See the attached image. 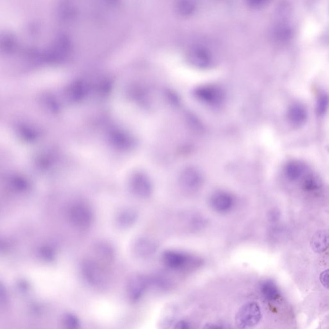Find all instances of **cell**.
I'll return each instance as SVG.
<instances>
[{
  "instance_id": "1",
  "label": "cell",
  "mask_w": 329,
  "mask_h": 329,
  "mask_svg": "<svg viewBox=\"0 0 329 329\" xmlns=\"http://www.w3.org/2000/svg\"><path fill=\"white\" fill-rule=\"evenodd\" d=\"M262 318L261 308L257 303L248 302L242 306L235 316V322L239 328H253Z\"/></svg>"
},
{
  "instance_id": "2",
  "label": "cell",
  "mask_w": 329,
  "mask_h": 329,
  "mask_svg": "<svg viewBox=\"0 0 329 329\" xmlns=\"http://www.w3.org/2000/svg\"><path fill=\"white\" fill-rule=\"evenodd\" d=\"M81 272L86 282L96 287L104 285L108 278L104 268L93 260L87 259L83 262Z\"/></svg>"
},
{
  "instance_id": "3",
  "label": "cell",
  "mask_w": 329,
  "mask_h": 329,
  "mask_svg": "<svg viewBox=\"0 0 329 329\" xmlns=\"http://www.w3.org/2000/svg\"><path fill=\"white\" fill-rule=\"evenodd\" d=\"M69 219L73 226L79 229H86L91 226L93 221L92 212L88 207L77 204L69 210Z\"/></svg>"
},
{
  "instance_id": "4",
  "label": "cell",
  "mask_w": 329,
  "mask_h": 329,
  "mask_svg": "<svg viewBox=\"0 0 329 329\" xmlns=\"http://www.w3.org/2000/svg\"><path fill=\"white\" fill-rule=\"evenodd\" d=\"M188 62L193 66L206 69L212 66L213 58L210 52L202 46H194L187 53Z\"/></svg>"
},
{
  "instance_id": "5",
  "label": "cell",
  "mask_w": 329,
  "mask_h": 329,
  "mask_svg": "<svg viewBox=\"0 0 329 329\" xmlns=\"http://www.w3.org/2000/svg\"><path fill=\"white\" fill-rule=\"evenodd\" d=\"M149 280L142 275H134L127 284V292L130 299L137 301L143 296L149 286Z\"/></svg>"
},
{
  "instance_id": "6",
  "label": "cell",
  "mask_w": 329,
  "mask_h": 329,
  "mask_svg": "<svg viewBox=\"0 0 329 329\" xmlns=\"http://www.w3.org/2000/svg\"><path fill=\"white\" fill-rule=\"evenodd\" d=\"M210 203L211 207L215 212L226 214L234 206V200L228 193L217 192L211 197Z\"/></svg>"
},
{
  "instance_id": "7",
  "label": "cell",
  "mask_w": 329,
  "mask_h": 329,
  "mask_svg": "<svg viewBox=\"0 0 329 329\" xmlns=\"http://www.w3.org/2000/svg\"><path fill=\"white\" fill-rule=\"evenodd\" d=\"M164 265L170 269H183L190 263V258L185 253L176 251H166L162 256Z\"/></svg>"
},
{
  "instance_id": "8",
  "label": "cell",
  "mask_w": 329,
  "mask_h": 329,
  "mask_svg": "<svg viewBox=\"0 0 329 329\" xmlns=\"http://www.w3.org/2000/svg\"><path fill=\"white\" fill-rule=\"evenodd\" d=\"M203 179L200 172L193 168H188L182 172L180 184L182 187L188 191H195L202 186Z\"/></svg>"
},
{
  "instance_id": "9",
  "label": "cell",
  "mask_w": 329,
  "mask_h": 329,
  "mask_svg": "<svg viewBox=\"0 0 329 329\" xmlns=\"http://www.w3.org/2000/svg\"><path fill=\"white\" fill-rule=\"evenodd\" d=\"M157 245L155 242L147 237H140L134 242L133 251L136 256L139 258L151 257L157 250Z\"/></svg>"
},
{
  "instance_id": "10",
  "label": "cell",
  "mask_w": 329,
  "mask_h": 329,
  "mask_svg": "<svg viewBox=\"0 0 329 329\" xmlns=\"http://www.w3.org/2000/svg\"><path fill=\"white\" fill-rule=\"evenodd\" d=\"M196 95L201 100L211 104H218L223 100L224 95L218 87L203 86L197 90Z\"/></svg>"
},
{
  "instance_id": "11",
  "label": "cell",
  "mask_w": 329,
  "mask_h": 329,
  "mask_svg": "<svg viewBox=\"0 0 329 329\" xmlns=\"http://www.w3.org/2000/svg\"><path fill=\"white\" fill-rule=\"evenodd\" d=\"M288 119L294 126H301L308 120V112L303 105L294 103L288 109Z\"/></svg>"
},
{
  "instance_id": "12",
  "label": "cell",
  "mask_w": 329,
  "mask_h": 329,
  "mask_svg": "<svg viewBox=\"0 0 329 329\" xmlns=\"http://www.w3.org/2000/svg\"><path fill=\"white\" fill-rule=\"evenodd\" d=\"M138 213L133 208L123 209L118 213L116 224L120 228L126 229L135 225L138 219Z\"/></svg>"
},
{
  "instance_id": "13",
  "label": "cell",
  "mask_w": 329,
  "mask_h": 329,
  "mask_svg": "<svg viewBox=\"0 0 329 329\" xmlns=\"http://www.w3.org/2000/svg\"><path fill=\"white\" fill-rule=\"evenodd\" d=\"M310 247L316 253L326 251L329 247V231L326 229L317 231L310 241Z\"/></svg>"
},
{
  "instance_id": "14",
  "label": "cell",
  "mask_w": 329,
  "mask_h": 329,
  "mask_svg": "<svg viewBox=\"0 0 329 329\" xmlns=\"http://www.w3.org/2000/svg\"><path fill=\"white\" fill-rule=\"evenodd\" d=\"M293 36V30L289 24L280 23L273 30V37L275 41L280 43H287Z\"/></svg>"
},
{
  "instance_id": "15",
  "label": "cell",
  "mask_w": 329,
  "mask_h": 329,
  "mask_svg": "<svg viewBox=\"0 0 329 329\" xmlns=\"http://www.w3.org/2000/svg\"><path fill=\"white\" fill-rule=\"evenodd\" d=\"M305 170L304 164L299 162L292 161L289 162L285 166L286 177L291 181L298 180L303 176Z\"/></svg>"
},
{
  "instance_id": "16",
  "label": "cell",
  "mask_w": 329,
  "mask_h": 329,
  "mask_svg": "<svg viewBox=\"0 0 329 329\" xmlns=\"http://www.w3.org/2000/svg\"><path fill=\"white\" fill-rule=\"evenodd\" d=\"M261 290L264 297L269 301H275L280 297L277 286L272 280H265L261 284Z\"/></svg>"
},
{
  "instance_id": "17",
  "label": "cell",
  "mask_w": 329,
  "mask_h": 329,
  "mask_svg": "<svg viewBox=\"0 0 329 329\" xmlns=\"http://www.w3.org/2000/svg\"><path fill=\"white\" fill-rule=\"evenodd\" d=\"M134 191L141 198H148L151 196L152 191L151 182L144 177L137 179L134 183Z\"/></svg>"
},
{
  "instance_id": "18",
  "label": "cell",
  "mask_w": 329,
  "mask_h": 329,
  "mask_svg": "<svg viewBox=\"0 0 329 329\" xmlns=\"http://www.w3.org/2000/svg\"><path fill=\"white\" fill-rule=\"evenodd\" d=\"M302 186L307 192L316 193L322 188V183L313 174H307L302 181Z\"/></svg>"
},
{
  "instance_id": "19",
  "label": "cell",
  "mask_w": 329,
  "mask_h": 329,
  "mask_svg": "<svg viewBox=\"0 0 329 329\" xmlns=\"http://www.w3.org/2000/svg\"><path fill=\"white\" fill-rule=\"evenodd\" d=\"M94 251L97 257L103 261H111L114 257V250L108 244L97 243L95 247Z\"/></svg>"
},
{
  "instance_id": "20",
  "label": "cell",
  "mask_w": 329,
  "mask_h": 329,
  "mask_svg": "<svg viewBox=\"0 0 329 329\" xmlns=\"http://www.w3.org/2000/svg\"><path fill=\"white\" fill-rule=\"evenodd\" d=\"M176 9L182 16H189L196 9V0H178Z\"/></svg>"
},
{
  "instance_id": "21",
  "label": "cell",
  "mask_w": 329,
  "mask_h": 329,
  "mask_svg": "<svg viewBox=\"0 0 329 329\" xmlns=\"http://www.w3.org/2000/svg\"><path fill=\"white\" fill-rule=\"evenodd\" d=\"M329 107V97L325 93L318 95L316 101V113L318 116H323L327 113Z\"/></svg>"
},
{
  "instance_id": "22",
  "label": "cell",
  "mask_w": 329,
  "mask_h": 329,
  "mask_svg": "<svg viewBox=\"0 0 329 329\" xmlns=\"http://www.w3.org/2000/svg\"><path fill=\"white\" fill-rule=\"evenodd\" d=\"M64 324L65 326L70 328H76L78 327L79 322L76 316L71 314H66L64 317Z\"/></svg>"
},
{
  "instance_id": "23",
  "label": "cell",
  "mask_w": 329,
  "mask_h": 329,
  "mask_svg": "<svg viewBox=\"0 0 329 329\" xmlns=\"http://www.w3.org/2000/svg\"><path fill=\"white\" fill-rule=\"evenodd\" d=\"M40 253L42 259L45 261H52L55 257L54 251L50 247H44L40 249Z\"/></svg>"
},
{
  "instance_id": "24",
  "label": "cell",
  "mask_w": 329,
  "mask_h": 329,
  "mask_svg": "<svg viewBox=\"0 0 329 329\" xmlns=\"http://www.w3.org/2000/svg\"><path fill=\"white\" fill-rule=\"evenodd\" d=\"M247 5L253 9H261L265 7L270 0H247Z\"/></svg>"
},
{
  "instance_id": "25",
  "label": "cell",
  "mask_w": 329,
  "mask_h": 329,
  "mask_svg": "<svg viewBox=\"0 0 329 329\" xmlns=\"http://www.w3.org/2000/svg\"><path fill=\"white\" fill-rule=\"evenodd\" d=\"M321 283L326 289L329 290V269L322 272L320 277Z\"/></svg>"
},
{
  "instance_id": "26",
  "label": "cell",
  "mask_w": 329,
  "mask_h": 329,
  "mask_svg": "<svg viewBox=\"0 0 329 329\" xmlns=\"http://www.w3.org/2000/svg\"><path fill=\"white\" fill-rule=\"evenodd\" d=\"M176 328L178 329H188L189 328V326H188V324L187 323L183 322H179L177 325H176Z\"/></svg>"
}]
</instances>
